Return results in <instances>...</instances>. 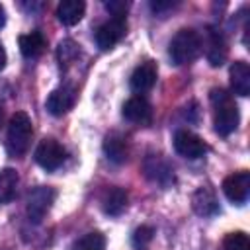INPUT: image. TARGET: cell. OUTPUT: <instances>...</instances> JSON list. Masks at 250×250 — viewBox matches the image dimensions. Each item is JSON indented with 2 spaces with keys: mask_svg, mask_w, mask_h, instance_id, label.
<instances>
[{
  "mask_svg": "<svg viewBox=\"0 0 250 250\" xmlns=\"http://www.w3.org/2000/svg\"><path fill=\"white\" fill-rule=\"evenodd\" d=\"M248 191H250V174L246 170L229 174L223 180V193L230 203L242 205L248 199Z\"/></svg>",
  "mask_w": 250,
  "mask_h": 250,
  "instance_id": "cell-8",
  "label": "cell"
},
{
  "mask_svg": "<svg viewBox=\"0 0 250 250\" xmlns=\"http://www.w3.org/2000/svg\"><path fill=\"white\" fill-rule=\"evenodd\" d=\"M127 31V20L125 16H113L107 21H104L98 31H96V43L102 51H109L111 47H115L121 37Z\"/></svg>",
  "mask_w": 250,
  "mask_h": 250,
  "instance_id": "cell-4",
  "label": "cell"
},
{
  "mask_svg": "<svg viewBox=\"0 0 250 250\" xmlns=\"http://www.w3.org/2000/svg\"><path fill=\"white\" fill-rule=\"evenodd\" d=\"M74 102H76V90H74V86L62 84V86L55 88L49 94V98L45 102V107H47V111L51 115H57L59 117V115H64L74 105Z\"/></svg>",
  "mask_w": 250,
  "mask_h": 250,
  "instance_id": "cell-9",
  "label": "cell"
},
{
  "mask_svg": "<svg viewBox=\"0 0 250 250\" xmlns=\"http://www.w3.org/2000/svg\"><path fill=\"white\" fill-rule=\"evenodd\" d=\"M33 125L25 111H16L8 123V135H6V146L12 156H21L31 143Z\"/></svg>",
  "mask_w": 250,
  "mask_h": 250,
  "instance_id": "cell-3",
  "label": "cell"
},
{
  "mask_svg": "<svg viewBox=\"0 0 250 250\" xmlns=\"http://www.w3.org/2000/svg\"><path fill=\"white\" fill-rule=\"evenodd\" d=\"M20 43V51L23 57L27 59H33V57H39L45 49V37L39 33V31H31V33H25V35H20L18 39Z\"/></svg>",
  "mask_w": 250,
  "mask_h": 250,
  "instance_id": "cell-16",
  "label": "cell"
},
{
  "mask_svg": "<svg viewBox=\"0 0 250 250\" xmlns=\"http://www.w3.org/2000/svg\"><path fill=\"white\" fill-rule=\"evenodd\" d=\"M72 250H105V236L98 230L86 232L72 244Z\"/></svg>",
  "mask_w": 250,
  "mask_h": 250,
  "instance_id": "cell-21",
  "label": "cell"
},
{
  "mask_svg": "<svg viewBox=\"0 0 250 250\" xmlns=\"http://www.w3.org/2000/svg\"><path fill=\"white\" fill-rule=\"evenodd\" d=\"M55 197H57V191L53 188H47V186L35 188L27 197V217H29V221L41 223L43 217L47 215V211L51 209Z\"/></svg>",
  "mask_w": 250,
  "mask_h": 250,
  "instance_id": "cell-5",
  "label": "cell"
},
{
  "mask_svg": "<svg viewBox=\"0 0 250 250\" xmlns=\"http://www.w3.org/2000/svg\"><path fill=\"white\" fill-rule=\"evenodd\" d=\"M104 152H105V156H107L111 162H115V164L125 162V158H127V146H125L123 137L117 135V133L107 135L105 141H104Z\"/></svg>",
  "mask_w": 250,
  "mask_h": 250,
  "instance_id": "cell-17",
  "label": "cell"
},
{
  "mask_svg": "<svg viewBox=\"0 0 250 250\" xmlns=\"http://www.w3.org/2000/svg\"><path fill=\"white\" fill-rule=\"evenodd\" d=\"M127 205V191L123 188H111L107 189L104 197V211L107 215H119Z\"/></svg>",
  "mask_w": 250,
  "mask_h": 250,
  "instance_id": "cell-19",
  "label": "cell"
},
{
  "mask_svg": "<svg viewBox=\"0 0 250 250\" xmlns=\"http://www.w3.org/2000/svg\"><path fill=\"white\" fill-rule=\"evenodd\" d=\"M191 207L201 217H213L219 213V201L215 191L209 186H201L191 195Z\"/></svg>",
  "mask_w": 250,
  "mask_h": 250,
  "instance_id": "cell-11",
  "label": "cell"
},
{
  "mask_svg": "<svg viewBox=\"0 0 250 250\" xmlns=\"http://www.w3.org/2000/svg\"><path fill=\"white\" fill-rule=\"evenodd\" d=\"M80 55V47L72 41V39H62L57 47V57L61 61V64H70L76 61V57Z\"/></svg>",
  "mask_w": 250,
  "mask_h": 250,
  "instance_id": "cell-22",
  "label": "cell"
},
{
  "mask_svg": "<svg viewBox=\"0 0 250 250\" xmlns=\"http://www.w3.org/2000/svg\"><path fill=\"white\" fill-rule=\"evenodd\" d=\"M174 6H176V2H150V8H152L154 14H162V12H166Z\"/></svg>",
  "mask_w": 250,
  "mask_h": 250,
  "instance_id": "cell-26",
  "label": "cell"
},
{
  "mask_svg": "<svg viewBox=\"0 0 250 250\" xmlns=\"http://www.w3.org/2000/svg\"><path fill=\"white\" fill-rule=\"evenodd\" d=\"M123 117L131 123H148L152 117V107L143 96H133L123 104Z\"/></svg>",
  "mask_w": 250,
  "mask_h": 250,
  "instance_id": "cell-13",
  "label": "cell"
},
{
  "mask_svg": "<svg viewBox=\"0 0 250 250\" xmlns=\"http://www.w3.org/2000/svg\"><path fill=\"white\" fill-rule=\"evenodd\" d=\"M156 76H158V68H156V62H154V61H145V62H141V64L133 70V74H131V78H129L131 90H133V92H139V94L148 92V90L154 86Z\"/></svg>",
  "mask_w": 250,
  "mask_h": 250,
  "instance_id": "cell-10",
  "label": "cell"
},
{
  "mask_svg": "<svg viewBox=\"0 0 250 250\" xmlns=\"http://www.w3.org/2000/svg\"><path fill=\"white\" fill-rule=\"evenodd\" d=\"M201 47H203V41L199 33L191 27H184L172 37L168 53L174 64H189L201 55Z\"/></svg>",
  "mask_w": 250,
  "mask_h": 250,
  "instance_id": "cell-2",
  "label": "cell"
},
{
  "mask_svg": "<svg viewBox=\"0 0 250 250\" xmlns=\"http://www.w3.org/2000/svg\"><path fill=\"white\" fill-rule=\"evenodd\" d=\"M152 234H154V229L152 227H141V229H137L135 234H133L135 246H145L146 242H150Z\"/></svg>",
  "mask_w": 250,
  "mask_h": 250,
  "instance_id": "cell-24",
  "label": "cell"
},
{
  "mask_svg": "<svg viewBox=\"0 0 250 250\" xmlns=\"http://www.w3.org/2000/svg\"><path fill=\"white\" fill-rule=\"evenodd\" d=\"M230 88L242 98L250 94V66L244 61H234L230 64Z\"/></svg>",
  "mask_w": 250,
  "mask_h": 250,
  "instance_id": "cell-14",
  "label": "cell"
},
{
  "mask_svg": "<svg viewBox=\"0 0 250 250\" xmlns=\"http://www.w3.org/2000/svg\"><path fill=\"white\" fill-rule=\"evenodd\" d=\"M174 148H176V152L180 156L189 158V160L201 158L207 152V145L203 143V139L197 137L191 131H186V129L176 131V135H174Z\"/></svg>",
  "mask_w": 250,
  "mask_h": 250,
  "instance_id": "cell-7",
  "label": "cell"
},
{
  "mask_svg": "<svg viewBox=\"0 0 250 250\" xmlns=\"http://www.w3.org/2000/svg\"><path fill=\"white\" fill-rule=\"evenodd\" d=\"M145 170H146V176H150L152 180H156V182H160V184H166V182L172 178V170L168 168V164H166L160 156H150V158H146Z\"/></svg>",
  "mask_w": 250,
  "mask_h": 250,
  "instance_id": "cell-20",
  "label": "cell"
},
{
  "mask_svg": "<svg viewBox=\"0 0 250 250\" xmlns=\"http://www.w3.org/2000/svg\"><path fill=\"white\" fill-rule=\"evenodd\" d=\"M6 23V12H4V6L0 4V27H4Z\"/></svg>",
  "mask_w": 250,
  "mask_h": 250,
  "instance_id": "cell-28",
  "label": "cell"
},
{
  "mask_svg": "<svg viewBox=\"0 0 250 250\" xmlns=\"http://www.w3.org/2000/svg\"><path fill=\"white\" fill-rule=\"evenodd\" d=\"M205 45H207V61L211 66H221L227 61L229 49H227V41L223 37V33H219L217 29L209 27L207 29V37H205Z\"/></svg>",
  "mask_w": 250,
  "mask_h": 250,
  "instance_id": "cell-12",
  "label": "cell"
},
{
  "mask_svg": "<svg viewBox=\"0 0 250 250\" xmlns=\"http://www.w3.org/2000/svg\"><path fill=\"white\" fill-rule=\"evenodd\" d=\"M223 246H225V250H250V240H248L246 232L234 230V232H229L225 236Z\"/></svg>",
  "mask_w": 250,
  "mask_h": 250,
  "instance_id": "cell-23",
  "label": "cell"
},
{
  "mask_svg": "<svg viewBox=\"0 0 250 250\" xmlns=\"http://www.w3.org/2000/svg\"><path fill=\"white\" fill-rule=\"evenodd\" d=\"M211 104H213V117H215V131L221 137H229L230 133L236 131L240 123V113L238 105L234 104L232 96L223 90L215 88L211 90Z\"/></svg>",
  "mask_w": 250,
  "mask_h": 250,
  "instance_id": "cell-1",
  "label": "cell"
},
{
  "mask_svg": "<svg viewBox=\"0 0 250 250\" xmlns=\"http://www.w3.org/2000/svg\"><path fill=\"white\" fill-rule=\"evenodd\" d=\"M20 176L14 168H4L0 170V203H8L16 195Z\"/></svg>",
  "mask_w": 250,
  "mask_h": 250,
  "instance_id": "cell-18",
  "label": "cell"
},
{
  "mask_svg": "<svg viewBox=\"0 0 250 250\" xmlns=\"http://www.w3.org/2000/svg\"><path fill=\"white\" fill-rule=\"evenodd\" d=\"M105 8L111 12V16H125L129 4L127 2H105Z\"/></svg>",
  "mask_w": 250,
  "mask_h": 250,
  "instance_id": "cell-25",
  "label": "cell"
},
{
  "mask_svg": "<svg viewBox=\"0 0 250 250\" xmlns=\"http://www.w3.org/2000/svg\"><path fill=\"white\" fill-rule=\"evenodd\" d=\"M86 12V4L82 0H62L57 6V18L62 25H74L82 20Z\"/></svg>",
  "mask_w": 250,
  "mask_h": 250,
  "instance_id": "cell-15",
  "label": "cell"
},
{
  "mask_svg": "<svg viewBox=\"0 0 250 250\" xmlns=\"http://www.w3.org/2000/svg\"><path fill=\"white\" fill-rule=\"evenodd\" d=\"M6 66V51H4V47H2V43H0V70Z\"/></svg>",
  "mask_w": 250,
  "mask_h": 250,
  "instance_id": "cell-27",
  "label": "cell"
},
{
  "mask_svg": "<svg viewBox=\"0 0 250 250\" xmlns=\"http://www.w3.org/2000/svg\"><path fill=\"white\" fill-rule=\"evenodd\" d=\"M35 162L47 172L57 170L64 162L62 145L59 141H55V139H43L35 148Z\"/></svg>",
  "mask_w": 250,
  "mask_h": 250,
  "instance_id": "cell-6",
  "label": "cell"
}]
</instances>
